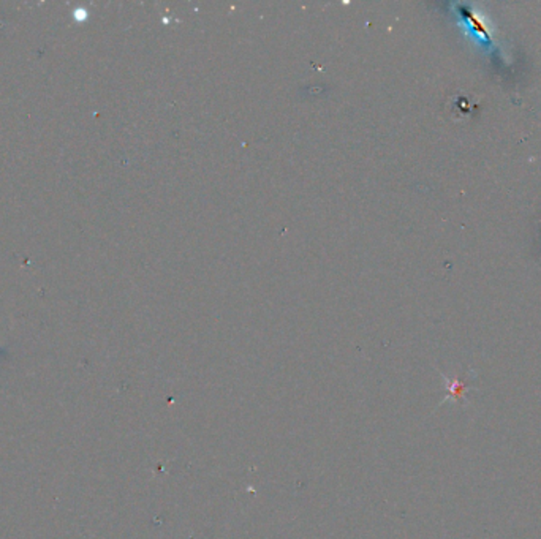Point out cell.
<instances>
[{"instance_id":"1","label":"cell","mask_w":541,"mask_h":539,"mask_svg":"<svg viewBox=\"0 0 541 539\" xmlns=\"http://www.w3.org/2000/svg\"><path fill=\"white\" fill-rule=\"evenodd\" d=\"M442 378L445 380V386H446V391L448 394L444 400H442V404H445V402H459V400H464V405H467V392L470 389H475L472 388V386H468V380H475L477 378V373H475V370H470L468 377L466 378H453L450 380L448 377H445V375H442Z\"/></svg>"}]
</instances>
